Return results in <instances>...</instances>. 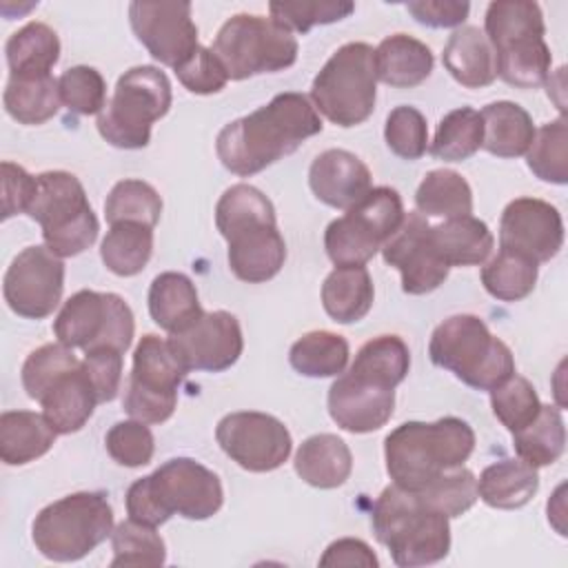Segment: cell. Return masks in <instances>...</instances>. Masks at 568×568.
<instances>
[{
    "label": "cell",
    "mask_w": 568,
    "mask_h": 568,
    "mask_svg": "<svg viewBox=\"0 0 568 568\" xmlns=\"http://www.w3.org/2000/svg\"><path fill=\"white\" fill-rule=\"evenodd\" d=\"M490 406L495 417L510 433H515L537 417L541 402L537 397L535 386L526 377L513 375L490 390Z\"/></svg>",
    "instance_id": "c3c4849f"
},
{
    "label": "cell",
    "mask_w": 568,
    "mask_h": 568,
    "mask_svg": "<svg viewBox=\"0 0 568 568\" xmlns=\"http://www.w3.org/2000/svg\"><path fill=\"white\" fill-rule=\"evenodd\" d=\"M322 126V118L306 95L277 93L257 111L229 122L217 133L215 151L224 169L248 178L293 153Z\"/></svg>",
    "instance_id": "6da1fadb"
},
{
    "label": "cell",
    "mask_w": 568,
    "mask_h": 568,
    "mask_svg": "<svg viewBox=\"0 0 568 568\" xmlns=\"http://www.w3.org/2000/svg\"><path fill=\"white\" fill-rule=\"evenodd\" d=\"M395 388L357 371H346L328 388L331 419L348 433L379 430L393 415Z\"/></svg>",
    "instance_id": "44dd1931"
},
{
    "label": "cell",
    "mask_w": 568,
    "mask_h": 568,
    "mask_svg": "<svg viewBox=\"0 0 568 568\" xmlns=\"http://www.w3.org/2000/svg\"><path fill=\"white\" fill-rule=\"evenodd\" d=\"M539 488L537 468L524 459H501L486 466L477 479V495L493 508L515 510L526 506Z\"/></svg>",
    "instance_id": "d6a6232c"
},
{
    "label": "cell",
    "mask_w": 568,
    "mask_h": 568,
    "mask_svg": "<svg viewBox=\"0 0 568 568\" xmlns=\"http://www.w3.org/2000/svg\"><path fill=\"white\" fill-rule=\"evenodd\" d=\"M171 82L164 71L151 64L124 71L98 113V133L118 149H144L151 126L171 109Z\"/></svg>",
    "instance_id": "8992f818"
},
{
    "label": "cell",
    "mask_w": 568,
    "mask_h": 568,
    "mask_svg": "<svg viewBox=\"0 0 568 568\" xmlns=\"http://www.w3.org/2000/svg\"><path fill=\"white\" fill-rule=\"evenodd\" d=\"M513 446L526 464L541 468L555 464L566 446V426L557 406L539 408L537 417L513 433Z\"/></svg>",
    "instance_id": "74e56055"
},
{
    "label": "cell",
    "mask_w": 568,
    "mask_h": 568,
    "mask_svg": "<svg viewBox=\"0 0 568 568\" xmlns=\"http://www.w3.org/2000/svg\"><path fill=\"white\" fill-rule=\"evenodd\" d=\"M2 102L4 111L20 124H44L62 104L53 75H11Z\"/></svg>",
    "instance_id": "836d02e7"
},
{
    "label": "cell",
    "mask_w": 568,
    "mask_h": 568,
    "mask_svg": "<svg viewBox=\"0 0 568 568\" xmlns=\"http://www.w3.org/2000/svg\"><path fill=\"white\" fill-rule=\"evenodd\" d=\"M433 244L448 266L484 264L495 246V237L486 222L473 215L450 217L430 226Z\"/></svg>",
    "instance_id": "4dcf8cb0"
},
{
    "label": "cell",
    "mask_w": 568,
    "mask_h": 568,
    "mask_svg": "<svg viewBox=\"0 0 568 568\" xmlns=\"http://www.w3.org/2000/svg\"><path fill=\"white\" fill-rule=\"evenodd\" d=\"M113 559L111 568L118 566H162L166 561L164 539L153 526L126 519L111 532Z\"/></svg>",
    "instance_id": "f6af8a7d"
},
{
    "label": "cell",
    "mask_w": 568,
    "mask_h": 568,
    "mask_svg": "<svg viewBox=\"0 0 568 568\" xmlns=\"http://www.w3.org/2000/svg\"><path fill=\"white\" fill-rule=\"evenodd\" d=\"M348 342L331 331H311L288 351L291 366L306 377H335L348 364Z\"/></svg>",
    "instance_id": "f35d334b"
},
{
    "label": "cell",
    "mask_w": 568,
    "mask_h": 568,
    "mask_svg": "<svg viewBox=\"0 0 568 568\" xmlns=\"http://www.w3.org/2000/svg\"><path fill=\"white\" fill-rule=\"evenodd\" d=\"M564 244L561 213L546 200L517 197L499 220V248L537 264L550 262Z\"/></svg>",
    "instance_id": "ac0fdd59"
},
{
    "label": "cell",
    "mask_w": 568,
    "mask_h": 568,
    "mask_svg": "<svg viewBox=\"0 0 568 568\" xmlns=\"http://www.w3.org/2000/svg\"><path fill=\"white\" fill-rule=\"evenodd\" d=\"M486 38L490 40L497 67L524 62L548 51L544 40L546 24L537 2L497 0L490 2L484 18Z\"/></svg>",
    "instance_id": "ffe728a7"
},
{
    "label": "cell",
    "mask_w": 568,
    "mask_h": 568,
    "mask_svg": "<svg viewBox=\"0 0 568 568\" xmlns=\"http://www.w3.org/2000/svg\"><path fill=\"white\" fill-rule=\"evenodd\" d=\"M371 526L379 544L402 568L430 566L450 550L448 517L428 508L415 490L386 486L377 497Z\"/></svg>",
    "instance_id": "277c9868"
},
{
    "label": "cell",
    "mask_w": 568,
    "mask_h": 568,
    "mask_svg": "<svg viewBox=\"0 0 568 568\" xmlns=\"http://www.w3.org/2000/svg\"><path fill=\"white\" fill-rule=\"evenodd\" d=\"M151 253L153 229L138 222L111 224L100 244V257L104 266L120 277L138 275L149 264Z\"/></svg>",
    "instance_id": "8d00e7d4"
},
{
    "label": "cell",
    "mask_w": 568,
    "mask_h": 568,
    "mask_svg": "<svg viewBox=\"0 0 568 568\" xmlns=\"http://www.w3.org/2000/svg\"><path fill=\"white\" fill-rule=\"evenodd\" d=\"M166 339L189 371H226L240 359L244 348L240 322L226 311L202 313L189 328Z\"/></svg>",
    "instance_id": "d6986e66"
},
{
    "label": "cell",
    "mask_w": 568,
    "mask_h": 568,
    "mask_svg": "<svg viewBox=\"0 0 568 568\" xmlns=\"http://www.w3.org/2000/svg\"><path fill=\"white\" fill-rule=\"evenodd\" d=\"M308 186L320 202L346 211L373 189V178L368 166L355 153L328 149L313 160L308 169Z\"/></svg>",
    "instance_id": "603a6c76"
},
{
    "label": "cell",
    "mask_w": 568,
    "mask_h": 568,
    "mask_svg": "<svg viewBox=\"0 0 568 568\" xmlns=\"http://www.w3.org/2000/svg\"><path fill=\"white\" fill-rule=\"evenodd\" d=\"M526 162L528 169L544 182H568V122L564 113L535 131L532 144L526 151Z\"/></svg>",
    "instance_id": "b9f144b4"
},
{
    "label": "cell",
    "mask_w": 568,
    "mask_h": 568,
    "mask_svg": "<svg viewBox=\"0 0 568 568\" xmlns=\"http://www.w3.org/2000/svg\"><path fill=\"white\" fill-rule=\"evenodd\" d=\"M27 215L42 226L44 246L58 257L80 255L100 231L82 182L67 171L36 175V195Z\"/></svg>",
    "instance_id": "ba28073f"
},
{
    "label": "cell",
    "mask_w": 568,
    "mask_h": 568,
    "mask_svg": "<svg viewBox=\"0 0 568 568\" xmlns=\"http://www.w3.org/2000/svg\"><path fill=\"white\" fill-rule=\"evenodd\" d=\"M211 51L222 62L229 80H246L293 67L297 40L273 18L237 13L220 27Z\"/></svg>",
    "instance_id": "30bf717a"
},
{
    "label": "cell",
    "mask_w": 568,
    "mask_h": 568,
    "mask_svg": "<svg viewBox=\"0 0 568 568\" xmlns=\"http://www.w3.org/2000/svg\"><path fill=\"white\" fill-rule=\"evenodd\" d=\"M224 501L220 477L191 457H173L151 475L133 481L126 490L129 519L162 526L173 515L209 519Z\"/></svg>",
    "instance_id": "7a4b0ae2"
},
{
    "label": "cell",
    "mask_w": 568,
    "mask_h": 568,
    "mask_svg": "<svg viewBox=\"0 0 568 568\" xmlns=\"http://www.w3.org/2000/svg\"><path fill=\"white\" fill-rule=\"evenodd\" d=\"M133 331V313L120 295L87 288L73 293L53 322L58 342L82 351L109 346L126 353Z\"/></svg>",
    "instance_id": "4fadbf2b"
},
{
    "label": "cell",
    "mask_w": 568,
    "mask_h": 568,
    "mask_svg": "<svg viewBox=\"0 0 568 568\" xmlns=\"http://www.w3.org/2000/svg\"><path fill=\"white\" fill-rule=\"evenodd\" d=\"M162 215V197L142 180H120L106 195L104 217L109 224L138 222L155 226Z\"/></svg>",
    "instance_id": "7bdbcfd3"
},
{
    "label": "cell",
    "mask_w": 568,
    "mask_h": 568,
    "mask_svg": "<svg viewBox=\"0 0 568 568\" xmlns=\"http://www.w3.org/2000/svg\"><path fill=\"white\" fill-rule=\"evenodd\" d=\"M430 226L419 211L406 213L402 226L382 246L384 262L399 271L402 288L408 295H426L439 288L450 271L433 244Z\"/></svg>",
    "instance_id": "2e32d148"
},
{
    "label": "cell",
    "mask_w": 568,
    "mask_h": 568,
    "mask_svg": "<svg viewBox=\"0 0 568 568\" xmlns=\"http://www.w3.org/2000/svg\"><path fill=\"white\" fill-rule=\"evenodd\" d=\"M82 366L95 388L98 402L115 399L122 382V353L109 346L91 348V351H84Z\"/></svg>",
    "instance_id": "11a10c76"
},
{
    "label": "cell",
    "mask_w": 568,
    "mask_h": 568,
    "mask_svg": "<svg viewBox=\"0 0 568 568\" xmlns=\"http://www.w3.org/2000/svg\"><path fill=\"white\" fill-rule=\"evenodd\" d=\"M215 439L237 466L251 473L280 468L293 448L288 428L277 417L257 410H237L222 417Z\"/></svg>",
    "instance_id": "5bb4252c"
},
{
    "label": "cell",
    "mask_w": 568,
    "mask_h": 568,
    "mask_svg": "<svg viewBox=\"0 0 568 568\" xmlns=\"http://www.w3.org/2000/svg\"><path fill=\"white\" fill-rule=\"evenodd\" d=\"M479 115L484 126L481 149L497 158L526 155L535 138V124L524 106L499 100L486 104Z\"/></svg>",
    "instance_id": "83f0119b"
},
{
    "label": "cell",
    "mask_w": 568,
    "mask_h": 568,
    "mask_svg": "<svg viewBox=\"0 0 568 568\" xmlns=\"http://www.w3.org/2000/svg\"><path fill=\"white\" fill-rule=\"evenodd\" d=\"M64 291V262L47 246H27L9 264L2 282L7 306L27 320L49 317Z\"/></svg>",
    "instance_id": "9a60e30c"
},
{
    "label": "cell",
    "mask_w": 568,
    "mask_h": 568,
    "mask_svg": "<svg viewBox=\"0 0 568 568\" xmlns=\"http://www.w3.org/2000/svg\"><path fill=\"white\" fill-rule=\"evenodd\" d=\"M40 404H42V415L55 428V433L69 435L80 430L89 422L95 404L100 402L84 366L80 364L78 368L64 373L47 390Z\"/></svg>",
    "instance_id": "d4e9b609"
},
{
    "label": "cell",
    "mask_w": 568,
    "mask_h": 568,
    "mask_svg": "<svg viewBox=\"0 0 568 568\" xmlns=\"http://www.w3.org/2000/svg\"><path fill=\"white\" fill-rule=\"evenodd\" d=\"M113 532V510L104 493H73L44 506L31 526L42 557L78 561Z\"/></svg>",
    "instance_id": "52a82bcc"
},
{
    "label": "cell",
    "mask_w": 568,
    "mask_h": 568,
    "mask_svg": "<svg viewBox=\"0 0 568 568\" xmlns=\"http://www.w3.org/2000/svg\"><path fill=\"white\" fill-rule=\"evenodd\" d=\"M229 242V266L237 280L262 284L280 273L286 260V242L277 220L248 222L224 235Z\"/></svg>",
    "instance_id": "7402d4cb"
},
{
    "label": "cell",
    "mask_w": 568,
    "mask_h": 568,
    "mask_svg": "<svg viewBox=\"0 0 568 568\" xmlns=\"http://www.w3.org/2000/svg\"><path fill=\"white\" fill-rule=\"evenodd\" d=\"M430 362L477 390H493L515 375L510 348L477 315H453L430 335Z\"/></svg>",
    "instance_id": "5b68a950"
},
{
    "label": "cell",
    "mask_w": 568,
    "mask_h": 568,
    "mask_svg": "<svg viewBox=\"0 0 568 568\" xmlns=\"http://www.w3.org/2000/svg\"><path fill=\"white\" fill-rule=\"evenodd\" d=\"M149 313L160 328L173 335L189 328L204 311L195 284L182 273L166 271L151 282Z\"/></svg>",
    "instance_id": "f1b7e54d"
},
{
    "label": "cell",
    "mask_w": 568,
    "mask_h": 568,
    "mask_svg": "<svg viewBox=\"0 0 568 568\" xmlns=\"http://www.w3.org/2000/svg\"><path fill=\"white\" fill-rule=\"evenodd\" d=\"M62 104L78 115L100 113L106 104V82L93 67H71L58 78Z\"/></svg>",
    "instance_id": "681fc988"
},
{
    "label": "cell",
    "mask_w": 568,
    "mask_h": 568,
    "mask_svg": "<svg viewBox=\"0 0 568 568\" xmlns=\"http://www.w3.org/2000/svg\"><path fill=\"white\" fill-rule=\"evenodd\" d=\"M415 493L428 508L446 515L448 519L470 510L479 497L477 479L473 470L464 466L442 473L439 477H435L430 484H426L422 490H415Z\"/></svg>",
    "instance_id": "bcb514c9"
},
{
    "label": "cell",
    "mask_w": 568,
    "mask_h": 568,
    "mask_svg": "<svg viewBox=\"0 0 568 568\" xmlns=\"http://www.w3.org/2000/svg\"><path fill=\"white\" fill-rule=\"evenodd\" d=\"M473 448L475 433L459 417H442L433 424L404 422L386 435V473L395 486L422 490L442 473L462 466Z\"/></svg>",
    "instance_id": "3957f363"
},
{
    "label": "cell",
    "mask_w": 568,
    "mask_h": 568,
    "mask_svg": "<svg viewBox=\"0 0 568 568\" xmlns=\"http://www.w3.org/2000/svg\"><path fill=\"white\" fill-rule=\"evenodd\" d=\"M415 206L424 217H462L473 213L470 184L450 169L428 171L417 186Z\"/></svg>",
    "instance_id": "d590c367"
},
{
    "label": "cell",
    "mask_w": 568,
    "mask_h": 568,
    "mask_svg": "<svg viewBox=\"0 0 568 568\" xmlns=\"http://www.w3.org/2000/svg\"><path fill=\"white\" fill-rule=\"evenodd\" d=\"M404 204L395 189L373 186L324 233V248L335 266H364L404 222Z\"/></svg>",
    "instance_id": "8fae6325"
},
{
    "label": "cell",
    "mask_w": 568,
    "mask_h": 568,
    "mask_svg": "<svg viewBox=\"0 0 568 568\" xmlns=\"http://www.w3.org/2000/svg\"><path fill=\"white\" fill-rule=\"evenodd\" d=\"M410 366V353L402 337L379 335L368 339L355 355L351 371L368 375L386 386H397Z\"/></svg>",
    "instance_id": "ee69618b"
},
{
    "label": "cell",
    "mask_w": 568,
    "mask_h": 568,
    "mask_svg": "<svg viewBox=\"0 0 568 568\" xmlns=\"http://www.w3.org/2000/svg\"><path fill=\"white\" fill-rule=\"evenodd\" d=\"M537 273V262L499 248V253L481 268V284L501 302H519L532 293Z\"/></svg>",
    "instance_id": "60d3db41"
},
{
    "label": "cell",
    "mask_w": 568,
    "mask_h": 568,
    "mask_svg": "<svg viewBox=\"0 0 568 568\" xmlns=\"http://www.w3.org/2000/svg\"><path fill=\"white\" fill-rule=\"evenodd\" d=\"M178 80L197 95H211L226 87L229 75L222 67V62L215 58V53L206 47H197L178 69Z\"/></svg>",
    "instance_id": "db71d44e"
},
{
    "label": "cell",
    "mask_w": 568,
    "mask_h": 568,
    "mask_svg": "<svg viewBox=\"0 0 568 568\" xmlns=\"http://www.w3.org/2000/svg\"><path fill=\"white\" fill-rule=\"evenodd\" d=\"M11 75H51L60 58L58 33L44 22H29L4 44Z\"/></svg>",
    "instance_id": "e575fe53"
},
{
    "label": "cell",
    "mask_w": 568,
    "mask_h": 568,
    "mask_svg": "<svg viewBox=\"0 0 568 568\" xmlns=\"http://www.w3.org/2000/svg\"><path fill=\"white\" fill-rule=\"evenodd\" d=\"M406 11L426 27L433 29H446V27H459L470 11L468 2L459 0H410L406 2Z\"/></svg>",
    "instance_id": "6f0895ef"
},
{
    "label": "cell",
    "mask_w": 568,
    "mask_h": 568,
    "mask_svg": "<svg viewBox=\"0 0 568 568\" xmlns=\"http://www.w3.org/2000/svg\"><path fill=\"white\" fill-rule=\"evenodd\" d=\"M442 62L466 89H481L497 78V55L479 27H462L448 38Z\"/></svg>",
    "instance_id": "cb8c5ba5"
},
{
    "label": "cell",
    "mask_w": 568,
    "mask_h": 568,
    "mask_svg": "<svg viewBox=\"0 0 568 568\" xmlns=\"http://www.w3.org/2000/svg\"><path fill=\"white\" fill-rule=\"evenodd\" d=\"M129 22L146 51L173 71L200 47L191 2H131Z\"/></svg>",
    "instance_id": "e0dca14e"
},
{
    "label": "cell",
    "mask_w": 568,
    "mask_h": 568,
    "mask_svg": "<svg viewBox=\"0 0 568 568\" xmlns=\"http://www.w3.org/2000/svg\"><path fill=\"white\" fill-rule=\"evenodd\" d=\"M82 362L73 355V348L64 344H44L29 353L22 364V386L27 395L40 402L47 390L69 371L78 368Z\"/></svg>",
    "instance_id": "7dc6e473"
},
{
    "label": "cell",
    "mask_w": 568,
    "mask_h": 568,
    "mask_svg": "<svg viewBox=\"0 0 568 568\" xmlns=\"http://www.w3.org/2000/svg\"><path fill=\"white\" fill-rule=\"evenodd\" d=\"M353 470V455L344 439L320 433L302 442L295 453V473L315 488H337Z\"/></svg>",
    "instance_id": "4316f807"
},
{
    "label": "cell",
    "mask_w": 568,
    "mask_h": 568,
    "mask_svg": "<svg viewBox=\"0 0 568 568\" xmlns=\"http://www.w3.org/2000/svg\"><path fill=\"white\" fill-rule=\"evenodd\" d=\"M271 18L291 33H306L315 24H331L344 20L355 11L353 2L315 0V2H271Z\"/></svg>",
    "instance_id": "f907efd6"
},
{
    "label": "cell",
    "mask_w": 568,
    "mask_h": 568,
    "mask_svg": "<svg viewBox=\"0 0 568 568\" xmlns=\"http://www.w3.org/2000/svg\"><path fill=\"white\" fill-rule=\"evenodd\" d=\"M388 149L402 160H419L428 146V126L419 109L402 104L395 106L384 126Z\"/></svg>",
    "instance_id": "816d5d0a"
},
{
    "label": "cell",
    "mask_w": 568,
    "mask_h": 568,
    "mask_svg": "<svg viewBox=\"0 0 568 568\" xmlns=\"http://www.w3.org/2000/svg\"><path fill=\"white\" fill-rule=\"evenodd\" d=\"M375 288L366 266H335L322 284L324 311L337 324H353L368 315Z\"/></svg>",
    "instance_id": "1f68e13d"
},
{
    "label": "cell",
    "mask_w": 568,
    "mask_h": 568,
    "mask_svg": "<svg viewBox=\"0 0 568 568\" xmlns=\"http://www.w3.org/2000/svg\"><path fill=\"white\" fill-rule=\"evenodd\" d=\"M104 446L113 462H118L120 466L138 468L151 462L155 450V439L144 422L129 419V422H118L109 428L104 437Z\"/></svg>",
    "instance_id": "f5cc1de1"
},
{
    "label": "cell",
    "mask_w": 568,
    "mask_h": 568,
    "mask_svg": "<svg viewBox=\"0 0 568 568\" xmlns=\"http://www.w3.org/2000/svg\"><path fill=\"white\" fill-rule=\"evenodd\" d=\"M313 106L337 126H355L371 118L377 100L375 49L366 42L339 47L315 75Z\"/></svg>",
    "instance_id": "9c48e42d"
},
{
    "label": "cell",
    "mask_w": 568,
    "mask_h": 568,
    "mask_svg": "<svg viewBox=\"0 0 568 568\" xmlns=\"http://www.w3.org/2000/svg\"><path fill=\"white\" fill-rule=\"evenodd\" d=\"M320 566H364V568H377L379 561L375 552L364 544L362 539L344 537L333 541L324 555L320 557Z\"/></svg>",
    "instance_id": "680465c9"
},
{
    "label": "cell",
    "mask_w": 568,
    "mask_h": 568,
    "mask_svg": "<svg viewBox=\"0 0 568 568\" xmlns=\"http://www.w3.org/2000/svg\"><path fill=\"white\" fill-rule=\"evenodd\" d=\"M189 368L178 353L153 333L144 335L133 353V368L124 393V413L144 424L166 422L178 404V388Z\"/></svg>",
    "instance_id": "7c38bea8"
},
{
    "label": "cell",
    "mask_w": 568,
    "mask_h": 568,
    "mask_svg": "<svg viewBox=\"0 0 568 568\" xmlns=\"http://www.w3.org/2000/svg\"><path fill=\"white\" fill-rule=\"evenodd\" d=\"M484 126L479 111L470 106L455 109L442 118L430 142V153L444 162H462L481 149Z\"/></svg>",
    "instance_id": "ab89813d"
},
{
    "label": "cell",
    "mask_w": 568,
    "mask_h": 568,
    "mask_svg": "<svg viewBox=\"0 0 568 568\" xmlns=\"http://www.w3.org/2000/svg\"><path fill=\"white\" fill-rule=\"evenodd\" d=\"M55 428L44 415L31 410H7L0 415V459L7 466L36 462L55 442Z\"/></svg>",
    "instance_id": "f546056e"
},
{
    "label": "cell",
    "mask_w": 568,
    "mask_h": 568,
    "mask_svg": "<svg viewBox=\"0 0 568 568\" xmlns=\"http://www.w3.org/2000/svg\"><path fill=\"white\" fill-rule=\"evenodd\" d=\"M2 220L16 213H27L36 195V178L13 162H2Z\"/></svg>",
    "instance_id": "9f6ffc18"
},
{
    "label": "cell",
    "mask_w": 568,
    "mask_h": 568,
    "mask_svg": "<svg viewBox=\"0 0 568 568\" xmlns=\"http://www.w3.org/2000/svg\"><path fill=\"white\" fill-rule=\"evenodd\" d=\"M433 51L417 38L393 33L375 49L377 80L395 89H413L422 84L433 71Z\"/></svg>",
    "instance_id": "484cf974"
}]
</instances>
